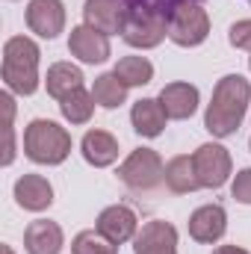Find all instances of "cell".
<instances>
[{
  "mask_svg": "<svg viewBox=\"0 0 251 254\" xmlns=\"http://www.w3.org/2000/svg\"><path fill=\"white\" fill-rule=\"evenodd\" d=\"M251 104V83L243 74H225L216 86H213V98L207 104L204 113V127L210 136L216 139H228L234 136Z\"/></svg>",
  "mask_w": 251,
  "mask_h": 254,
  "instance_id": "cell-1",
  "label": "cell"
},
{
  "mask_svg": "<svg viewBox=\"0 0 251 254\" xmlns=\"http://www.w3.org/2000/svg\"><path fill=\"white\" fill-rule=\"evenodd\" d=\"M39 63H42V51L30 36H12L3 45V83L12 95H36L42 74H39Z\"/></svg>",
  "mask_w": 251,
  "mask_h": 254,
  "instance_id": "cell-2",
  "label": "cell"
},
{
  "mask_svg": "<svg viewBox=\"0 0 251 254\" xmlns=\"http://www.w3.org/2000/svg\"><path fill=\"white\" fill-rule=\"evenodd\" d=\"M71 133L60 122L33 119L24 127V154L36 166H60L71 154Z\"/></svg>",
  "mask_w": 251,
  "mask_h": 254,
  "instance_id": "cell-3",
  "label": "cell"
},
{
  "mask_svg": "<svg viewBox=\"0 0 251 254\" xmlns=\"http://www.w3.org/2000/svg\"><path fill=\"white\" fill-rule=\"evenodd\" d=\"M122 39L136 51H151L163 45V39H169V12L151 0L130 3V21Z\"/></svg>",
  "mask_w": 251,
  "mask_h": 254,
  "instance_id": "cell-4",
  "label": "cell"
},
{
  "mask_svg": "<svg viewBox=\"0 0 251 254\" xmlns=\"http://www.w3.org/2000/svg\"><path fill=\"white\" fill-rule=\"evenodd\" d=\"M210 36V15L198 0H184L169 12V42L178 48H198Z\"/></svg>",
  "mask_w": 251,
  "mask_h": 254,
  "instance_id": "cell-5",
  "label": "cell"
},
{
  "mask_svg": "<svg viewBox=\"0 0 251 254\" xmlns=\"http://www.w3.org/2000/svg\"><path fill=\"white\" fill-rule=\"evenodd\" d=\"M166 166L163 157L154 148H136L125 157V163L119 166V181L125 184L127 190L133 192H151L163 184Z\"/></svg>",
  "mask_w": 251,
  "mask_h": 254,
  "instance_id": "cell-6",
  "label": "cell"
},
{
  "mask_svg": "<svg viewBox=\"0 0 251 254\" xmlns=\"http://www.w3.org/2000/svg\"><path fill=\"white\" fill-rule=\"evenodd\" d=\"M192 163H195V175H198V184L201 190H222L234 172V160H231V151L219 142H204L195 148L192 154Z\"/></svg>",
  "mask_w": 251,
  "mask_h": 254,
  "instance_id": "cell-7",
  "label": "cell"
},
{
  "mask_svg": "<svg viewBox=\"0 0 251 254\" xmlns=\"http://www.w3.org/2000/svg\"><path fill=\"white\" fill-rule=\"evenodd\" d=\"M130 21V0H86L83 3V24L95 27L104 36H125Z\"/></svg>",
  "mask_w": 251,
  "mask_h": 254,
  "instance_id": "cell-8",
  "label": "cell"
},
{
  "mask_svg": "<svg viewBox=\"0 0 251 254\" xmlns=\"http://www.w3.org/2000/svg\"><path fill=\"white\" fill-rule=\"evenodd\" d=\"M68 54L77 57L83 65H104L113 57L110 36L98 33V30L89 27V24L71 27V33H68Z\"/></svg>",
  "mask_w": 251,
  "mask_h": 254,
  "instance_id": "cell-9",
  "label": "cell"
},
{
  "mask_svg": "<svg viewBox=\"0 0 251 254\" xmlns=\"http://www.w3.org/2000/svg\"><path fill=\"white\" fill-rule=\"evenodd\" d=\"M95 231L104 234L110 243L125 246V243H130L136 237V231H139V216L127 204H110V207L101 210V216L95 222Z\"/></svg>",
  "mask_w": 251,
  "mask_h": 254,
  "instance_id": "cell-10",
  "label": "cell"
},
{
  "mask_svg": "<svg viewBox=\"0 0 251 254\" xmlns=\"http://www.w3.org/2000/svg\"><path fill=\"white\" fill-rule=\"evenodd\" d=\"M187 228H189V237H192L195 243L213 246V243H219V240L225 237V231H228V213H225L222 204H204V207H198V210L189 213Z\"/></svg>",
  "mask_w": 251,
  "mask_h": 254,
  "instance_id": "cell-11",
  "label": "cell"
},
{
  "mask_svg": "<svg viewBox=\"0 0 251 254\" xmlns=\"http://www.w3.org/2000/svg\"><path fill=\"white\" fill-rule=\"evenodd\" d=\"M136 254H178V228L163 219L145 222L133 237Z\"/></svg>",
  "mask_w": 251,
  "mask_h": 254,
  "instance_id": "cell-12",
  "label": "cell"
},
{
  "mask_svg": "<svg viewBox=\"0 0 251 254\" xmlns=\"http://www.w3.org/2000/svg\"><path fill=\"white\" fill-rule=\"evenodd\" d=\"M24 18H27L30 33L51 42L65 30V3L63 0H30Z\"/></svg>",
  "mask_w": 251,
  "mask_h": 254,
  "instance_id": "cell-13",
  "label": "cell"
},
{
  "mask_svg": "<svg viewBox=\"0 0 251 254\" xmlns=\"http://www.w3.org/2000/svg\"><path fill=\"white\" fill-rule=\"evenodd\" d=\"M157 101L163 104L166 116L172 122H187L195 116L198 104H201V95H198V86L184 83V80H175V83H166L157 95Z\"/></svg>",
  "mask_w": 251,
  "mask_h": 254,
  "instance_id": "cell-14",
  "label": "cell"
},
{
  "mask_svg": "<svg viewBox=\"0 0 251 254\" xmlns=\"http://www.w3.org/2000/svg\"><path fill=\"white\" fill-rule=\"evenodd\" d=\"M12 192H15V204L27 213H45L54 204V187L45 175H21Z\"/></svg>",
  "mask_w": 251,
  "mask_h": 254,
  "instance_id": "cell-15",
  "label": "cell"
},
{
  "mask_svg": "<svg viewBox=\"0 0 251 254\" xmlns=\"http://www.w3.org/2000/svg\"><path fill=\"white\" fill-rule=\"evenodd\" d=\"M80 154L89 166L95 169H107L119 160V139L110 133V130H101V127H92L86 130V136L80 139Z\"/></svg>",
  "mask_w": 251,
  "mask_h": 254,
  "instance_id": "cell-16",
  "label": "cell"
},
{
  "mask_svg": "<svg viewBox=\"0 0 251 254\" xmlns=\"http://www.w3.org/2000/svg\"><path fill=\"white\" fill-rule=\"evenodd\" d=\"M65 246V234L60 222L51 219H36L24 231V249L27 254H60Z\"/></svg>",
  "mask_w": 251,
  "mask_h": 254,
  "instance_id": "cell-17",
  "label": "cell"
},
{
  "mask_svg": "<svg viewBox=\"0 0 251 254\" xmlns=\"http://www.w3.org/2000/svg\"><path fill=\"white\" fill-rule=\"evenodd\" d=\"M166 122H169V116L157 98H139L130 110V125L145 139H157L166 130Z\"/></svg>",
  "mask_w": 251,
  "mask_h": 254,
  "instance_id": "cell-18",
  "label": "cell"
},
{
  "mask_svg": "<svg viewBox=\"0 0 251 254\" xmlns=\"http://www.w3.org/2000/svg\"><path fill=\"white\" fill-rule=\"evenodd\" d=\"M163 184L175 195H189V192L201 190L198 184V175H195V163L189 154H178L166 163V175H163Z\"/></svg>",
  "mask_w": 251,
  "mask_h": 254,
  "instance_id": "cell-19",
  "label": "cell"
},
{
  "mask_svg": "<svg viewBox=\"0 0 251 254\" xmlns=\"http://www.w3.org/2000/svg\"><path fill=\"white\" fill-rule=\"evenodd\" d=\"M83 71H80V65L74 63H54L48 68V74H45V86H48V95L51 98H57V101H63L65 95H71L74 89H83Z\"/></svg>",
  "mask_w": 251,
  "mask_h": 254,
  "instance_id": "cell-20",
  "label": "cell"
},
{
  "mask_svg": "<svg viewBox=\"0 0 251 254\" xmlns=\"http://www.w3.org/2000/svg\"><path fill=\"white\" fill-rule=\"evenodd\" d=\"M127 92H130V89L116 77V71L98 74L95 83H92V98H95V104L104 107V110H119L122 104H127Z\"/></svg>",
  "mask_w": 251,
  "mask_h": 254,
  "instance_id": "cell-21",
  "label": "cell"
},
{
  "mask_svg": "<svg viewBox=\"0 0 251 254\" xmlns=\"http://www.w3.org/2000/svg\"><path fill=\"white\" fill-rule=\"evenodd\" d=\"M113 71H116V77L125 83L127 89H133V86H148V83L154 80V65H151L148 57H122Z\"/></svg>",
  "mask_w": 251,
  "mask_h": 254,
  "instance_id": "cell-22",
  "label": "cell"
},
{
  "mask_svg": "<svg viewBox=\"0 0 251 254\" xmlns=\"http://www.w3.org/2000/svg\"><path fill=\"white\" fill-rule=\"evenodd\" d=\"M60 113H63V119L68 125H86V122L92 119V113H95V98H92V92L74 89L71 95H65L63 101H60Z\"/></svg>",
  "mask_w": 251,
  "mask_h": 254,
  "instance_id": "cell-23",
  "label": "cell"
},
{
  "mask_svg": "<svg viewBox=\"0 0 251 254\" xmlns=\"http://www.w3.org/2000/svg\"><path fill=\"white\" fill-rule=\"evenodd\" d=\"M71 254H119V246L92 228V231H80L71 240Z\"/></svg>",
  "mask_w": 251,
  "mask_h": 254,
  "instance_id": "cell-24",
  "label": "cell"
},
{
  "mask_svg": "<svg viewBox=\"0 0 251 254\" xmlns=\"http://www.w3.org/2000/svg\"><path fill=\"white\" fill-rule=\"evenodd\" d=\"M228 42L231 48L237 51H249L251 54V18H243V21H234L231 30H228Z\"/></svg>",
  "mask_w": 251,
  "mask_h": 254,
  "instance_id": "cell-25",
  "label": "cell"
},
{
  "mask_svg": "<svg viewBox=\"0 0 251 254\" xmlns=\"http://www.w3.org/2000/svg\"><path fill=\"white\" fill-rule=\"evenodd\" d=\"M231 195H234L240 204H251V169H240V172L234 175Z\"/></svg>",
  "mask_w": 251,
  "mask_h": 254,
  "instance_id": "cell-26",
  "label": "cell"
},
{
  "mask_svg": "<svg viewBox=\"0 0 251 254\" xmlns=\"http://www.w3.org/2000/svg\"><path fill=\"white\" fill-rule=\"evenodd\" d=\"M3 133H6V154H3V166H12V160H15V130H12V127H6Z\"/></svg>",
  "mask_w": 251,
  "mask_h": 254,
  "instance_id": "cell-27",
  "label": "cell"
},
{
  "mask_svg": "<svg viewBox=\"0 0 251 254\" xmlns=\"http://www.w3.org/2000/svg\"><path fill=\"white\" fill-rule=\"evenodd\" d=\"M213 254H251V252H246L243 246H219V249H213Z\"/></svg>",
  "mask_w": 251,
  "mask_h": 254,
  "instance_id": "cell-28",
  "label": "cell"
},
{
  "mask_svg": "<svg viewBox=\"0 0 251 254\" xmlns=\"http://www.w3.org/2000/svg\"><path fill=\"white\" fill-rule=\"evenodd\" d=\"M0 252H3V254H15V252H12V246H3Z\"/></svg>",
  "mask_w": 251,
  "mask_h": 254,
  "instance_id": "cell-29",
  "label": "cell"
},
{
  "mask_svg": "<svg viewBox=\"0 0 251 254\" xmlns=\"http://www.w3.org/2000/svg\"><path fill=\"white\" fill-rule=\"evenodd\" d=\"M249 68H251V57H249Z\"/></svg>",
  "mask_w": 251,
  "mask_h": 254,
  "instance_id": "cell-30",
  "label": "cell"
},
{
  "mask_svg": "<svg viewBox=\"0 0 251 254\" xmlns=\"http://www.w3.org/2000/svg\"><path fill=\"white\" fill-rule=\"evenodd\" d=\"M249 151H251V142H249Z\"/></svg>",
  "mask_w": 251,
  "mask_h": 254,
  "instance_id": "cell-31",
  "label": "cell"
}]
</instances>
